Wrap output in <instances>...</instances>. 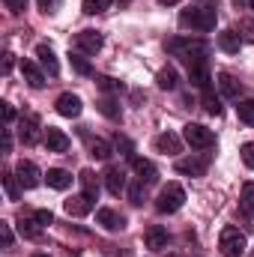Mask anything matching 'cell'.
Instances as JSON below:
<instances>
[{
    "instance_id": "1",
    "label": "cell",
    "mask_w": 254,
    "mask_h": 257,
    "mask_svg": "<svg viewBox=\"0 0 254 257\" xmlns=\"http://www.w3.org/2000/svg\"><path fill=\"white\" fill-rule=\"evenodd\" d=\"M168 51H171L177 60H183L186 66H194V63H200V60H206L209 45L200 42V39H171V42H168Z\"/></svg>"
},
{
    "instance_id": "2",
    "label": "cell",
    "mask_w": 254,
    "mask_h": 257,
    "mask_svg": "<svg viewBox=\"0 0 254 257\" xmlns=\"http://www.w3.org/2000/svg\"><path fill=\"white\" fill-rule=\"evenodd\" d=\"M180 27L186 30H197V33H206L215 27V9L209 6H189L180 12Z\"/></svg>"
},
{
    "instance_id": "3",
    "label": "cell",
    "mask_w": 254,
    "mask_h": 257,
    "mask_svg": "<svg viewBox=\"0 0 254 257\" xmlns=\"http://www.w3.org/2000/svg\"><path fill=\"white\" fill-rule=\"evenodd\" d=\"M183 203H186V192H183L180 183H168V186L159 192V197H156V209H159L162 215H171V212L183 209Z\"/></svg>"
},
{
    "instance_id": "4",
    "label": "cell",
    "mask_w": 254,
    "mask_h": 257,
    "mask_svg": "<svg viewBox=\"0 0 254 257\" xmlns=\"http://www.w3.org/2000/svg\"><path fill=\"white\" fill-rule=\"evenodd\" d=\"M218 248L224 257H242L245 254V233L239 227H224L218 236Z\"/></svg>"
},
{
    "instance_id": "5",
    "label": "cell",
    "mask_w": 254,
    "mask_h": 257,
    "mask_svg": "<svg viewBox=\"0 0 254 257\" xmlns=\"http://www.w3.org/2000/svg\"><path fill=\"white\" fill-rule=\"evenodd\" d=\"M183 138H186V144H189L191 150H209V147H215V132L200 126V123L183 126Z\"/></svg>"
},
{
    "instance_id": "6",
    "label": "cell",
    "mask_w": 254,
    "mask_h": 257,
    "mask_svg": "<svg viewBox=\"0 0 254 257\" xmlns=\"http://www.w3.org/2000/svg\"><path fill=\"white\" fill-rule=\"evenodd\" d=\"M102 45H105V39H102V33H96V30H81V33H75V48H78L81 54H99Z\"/></svg>"
},
{
    "instance_id": "7",
    "label": "cell",
    "mask_w": 254,
    "mask_h": 257,
    "mask_svg": "<svg viewBox=\"0 0 254 257\" xmlns=\"http://www.w3.org/2000/svg\"><path fill=\"white\" fill-rule=\"evenodd\" d=\"M39 117L36 114H24L21 120H18V138H21V144H27V147H33L36 141H39Z\"/></svg>"
},
{
    "instance_id": "8",
    "label": "cell",
    "mask_w": 254,
    "mask_h": 257,
    "mask_svg": "<svg viewBox=\"0 0 254 257\" xmlns=\"http://www.w3.org/2000/svg\"><path fill=\"white\" fill-rule=\"evenodd\" d=\"M177 174H186V177H203L206 168H209V159L206 156H189V159H177Z\"/></svg>"
},
{
    "instance_id": "9",
    "label": "cell",
    "mask_w": 254,
    "mask_h": 257,
    "mask_svg": "<svg viewBox=\"0 0 254 257\" xmlns=\"http://www.w3.org/2000/svg\"><path fill=\"white\" fill-rule=\"evenodd\" d=\"M15 177H18L21 189H36L39 180H42V174H39V168H36L33 162H18V165H15Z\"/></svg>"
},
{
    "instance_id": "10",
    "label": "cell",
    "mask_w": 254,
    "mask_h": 257,
    "mask_svg": "<svg viewBox=\"0 0 254 257\" xmlns=\"http://www.w3.org/2000/svg\"><path fill=\"white\" fill-rule=\"evenodd\" d=\"M93 206H96V197H90V194H75V197H69V200L63 203V209L69 212V215H75V218L93 212Z\"/></svg>"
},
{
    "instance_id": "11",
    "label": "cell",
    "mask_w": 254,
    "mask_h": 257,
    "mask_svg": "<svg viewBox=\"0 0 254 257\" xmlns=\"http://www.w3.org/2000/svg\"><path fill=\"white\" fill-rule=\"evenodd\" d=\"M36 60H39V66L51 75V78H57L60 75V63H57V54H54V48L51 45H36Z\"/></svg>"
},
{
    "instance_id": "12",
    "label": "cell",
    "mask_w": 254,
    "mask_h": 257,
    "mask_svg": "<svg viewBox=\"0 0 254 257\" xmlns=\"http://www.w3.org/2000/svg\"><path fill=\"white\" fill-rule=\"evenodd\" d=\"M153 147H156V153H165V156H177V153L183 150V141H180V135H174V132H162V135L153 141Z\"/></svg>"
},
{
    "instance_id": "13",
    "label": "cell",
    "mask_w": 254,
    "mask_h": 257,
    "mask_svg": "<svg viewBox=\"0 0 254 257\" xmlns=\"http://www.w3.org/2000/svg\"><path fill=\"white\" fill-rule=\"evenodd\" d=\"M144 245H147L150 251H162V248L168 245V230H165L162 224H150V227L144 230Z\"/></svg>"
},
{
    "instance_id": "14",
    "label": "cell",
    "mask_w": 254,
    "mask_h": 257,
    "mask_svg": "<svg viewBox=\"0 0 254 257\" xmlns=\"http://www.w3.org/2000/svg\"><path fill=\"white\" fill-rule=\"evenodd\" d=\"M215 84H218V90H221L224 99H239V93H242V84H239L230 72H218Z\"/></svg>"
},
{
    "instance_id": "15",
    "label": "cell",
    "mask_w": 254,
    "mask_h": 257,
    "mask_svg": "<svg viewBox=\"0 0 254 257\" xmlns=\"http://www.w3.org/2000/svg\"><path fill=\"white\" fill-rule=\"evenodd\" d=\"M132 168H135V174H138V183H144V186H153V183L159 180L156 165L147 162V159H132Z\"/></svg>"
},
{
    "instance_id": "16",
    "label": "cell",
    "mask_w": 254,
    "mask_h": 257,
    "mask_svg": "<svg viewBox=\"0 0 254 257\" xmlns=\"http://www.w3.org/2000/svg\"><path fill=\"white\" fill-rule=\"evenodd\" d=\"M42 141H45L48 153H66V150H69V144H72L63 132H60V128H54V126L45 128V138H42Z\"/></svg>"
},
{
    "instance_id": "17",
    "label": "cell",
    "mask_w": 254,
    "mask_h": 257,
    "mask_svg": "<svg viewBox=\"0 0 254 257\" xmlns=\"http://www.w3.org/2000/svg\"><path fill=\"white\" fill-rule=\"evenodd\" d=\"M96 221H99V224H102V227H105V230H114V233H117V230H123V227H126V218H123V215H120V212H114V209H108V206H105V209H99V212H96Z\"/></svg>"
},
{
    "instance_id": "18",
    "label": "cell",
    "mask_w": 254,
    "mask_h": 257,
    "mask_svg": "<svg viewBox=\"0 0 254 257\" xmlns=\"http://www.w3.org/2000/svg\"><path fill=\"white\" fill-rule=\"evenodd\" d=\"M81 99L75 96V93H63V96H57V114L60 117H78L81 114Z\"/></svg>"
},
{
    "instance_id": "19",
    "label": "cell",
    "mask_w": 254,
    "mask_h": 257,
    "mask_svg": "<svg viewBox=\"0 0 254 257\" xmlns=\"http://www.w3.org/2000/svg\"><path fill=\"white\" fill-rule=\"evenodd\" d=\"M105 186H108V192L114 194V197H120V194L126 192V174H123V168H108L105 171Z\"/></svg>"
},
{
    "instance_id": "20",
    "label": "cell",
    "mask_w": 254,
    "mask_h": 257,
    "mask_svg": "<svg viewBox=\"0 0 254 257\" xmlns=\"http://www.w3.org/2000/svg\"><path fill=\"white\" fill-rule=\"evenodd\" d=\"M21 75H24V81H27L33 90L45 87V72H42L39 66L33 63V60H21Z\"/></svg>"
},
{
    "instance_id": "21",
    "label": "cell",
    "mask_w": 254,
    "mask_h": 257,
    "mask_svg": "<svg viewBox=\"0 0 254 257\" xmlns=\"http://www.w3.org/2000/svg\"><path fill=\"white\" fill-rule=\"evenodd\" d=\"M81 135H84V141H87V153H90L93 159H99V162L111 159V144H108V141H102V138H90L87 132H81Z\"/></svg>"
},
{
    "instance_id": "22",
    "label": "cell",
    "mask_w": 254,
    "mask_h": 257,
    "mask_svg": "<svg viewBox=\"0 0 254 257\" xmlns=\"http://www.w3.org/2000/svg\"><path fill=\"white\" fill-rule=\"evenodd\" d=\"M18 233H21L24 239H39V236H42V224H39L30 212H21V218H18Z\"/></svg>"
},
{
    "instance_id": "23",
    "label": "cell",
    "mask_w": 254,
    "mask_h": 257,
    "mask_svg": "<svg viewBox=\"0 0 254 257\" xmlns=\"http://www.w3.org/2000/svg\"><path fill=\"white\" fill-rule=\"evenodd\" d=\"M189 81L194 87H200V90H209V63L200 60V63L189 66Z\"/></svg>"
},
{
    "instance_id": "24",
    "label": "cell",
    "mask_w": 254,
    "mask_h": 257,
    "mask_svg": "<svg viewBox=\"0 0 254 257\" xmlns=\"http://www.w3.org/2000/svg\"><path fill=\"white\" fill-rule=\"evenodd\" d=\"M45 183H48L51 189L63 192V189H69V186H72V174H69V171H63V168H48Z\"/></svg>"
},
{
    "instance_id": "25",
    "label": "cell",
    "mask_w": 254,
    "mask_h": 257,
    "mask_svg": "<svg viewBox=\"0 0 254 257\" xmlns=\"http://www.w3.org/2000/svg\"><path fill=\"white\" fill-rule=\"evenodd\" d=\"M239 45H242V36H239L236 30H221V33H218V48H221L224 54H236Z\"/></svg>"
},
{
    "instance_id": "26",
    "label": "cell",
    "mask_w": 254,
    "mask_h": 257,
    "mask_svg": "<svg viewBox=\"0 0 254 257\" xmlns=\"http://www.w3.org/2000/svg\"><path fill=\"white\" fill-rule=\"evenodd\" d=\"M156 84H159L162 90H177V87H180L177 69H174V66H165V69H159V75H156Z\"/></svg>"
},
{
    "instance_id": "27",
    "label": "cell",
    "mask_w": 254,
    "mask_h": 257,
    "mask_svg": "<svg viewBox=\"0 0 254 257\" xmlns=\"http://www.w3.org/2000/svg\"><path fill=\"white\" fill-rule=\"evenodd\" d=\"M78 180H81V186H84V194H90V197H96V200H99V177H96L90 168H84Z\"/></svg>"
},
{
    "instance_id": "28",
    "label": "cell",
    "mask_w": 254,
    "mask_h": 257,
    "mask_svg": "<svg viewBox=\"0 0 254 257\" xmlns=\"http://www.w3.org/2000/svg\"><path fill=\"white\" fill-rule=\"evenodd\" d=\"M239 209H242L248 218H254V183H245V186H242V194H239Z\"/></svg>"
},
{
    "instance_id": "29",
    "label": "cell",
    "mask_w": 254,
    "mask_h": 257,
    "mask_svg": "<svg viewBox=\"0 0 254 257\" xmlns=\"http://www.w3.org/2000/svg\"><path fill=\"white\" fill-rule=\"evenodd\" d=\"M96 108H99V114H105L108 120H120V117H123V111H120V105H117V102H114L111 96H105V99H99V105H96Z\"/></svg>"
},
{
    "instance_id": "30",
    "label": "cell",
    "mask_w": 254,
    "mask_h": 257,
    "mask_svg": "<svg viewBox=\"0 0 254 257\" xmlns=\"http://www.w3.org/2000/svg\"><path fill=\"white\" fill-rule=\"evenodd\" d=\"M203 111L209 114V117H221V102H218V96L212 93V90H203Z\"/></svg>"
},
{
    "instance_id": "31",
    "label": "cell",
    "mask_w": 254,
    "mask_h": 257,
    "mask_svg": "<svg viewBox=\"0 0 254 257\" xmlns=\"http://www.w3.org/2000/svg\"><path fill=\"white\" fill-rule=\"evenodd\" d=\"M69 66H72V72H78V75H93V66L87 63V57L81 54V51H69Z\"/></svg>"
},
{
    "instance_id": "32",
    "label": "cell",
    "mask_w": 254,
    "mask_h": 257,
    "mask_svg": "<svg viewBox=\"0 0 254 257\" xmlns=\"http://www.w3.org/2000/svg\"><path fill=\"white\" fill-rule=\"evenodd\" d=\"M96 87H99L102 93H117V90H123V84H120L117 78H111V75H96Z\"/></svg>"
},
{
    "instance_id": "33",
    "label": "cell",
    "mask_w": 254,
    "mask_h": 257,
    "mask_svg": "<svg viewBox=\"0 0 254 257\" xmlns=\"http://www.w3.org/2000/svg\"><path fill=\"white\" fill-rule=\"evenodd\" d=\"M236 114H239V120H242V123L254 126V99H245V102H239V105H236Z\"/></svg>"
},
{
    "instance_id": "34",
    "label": "cell",
    "mask_w": 254,
    "mask_h": 257,
    "mask_svg": "<svg viewBox=\"0 0 254 257\" xmlns=\"http://www.w3.org/2000/svg\"><path fill=\"white\" fill-rule=\"evenodd\" d=\"M108 6H111V0H84V3H81V9H84L87 15H102Z\"/></svg>"
},
{
    "instance_id": "35",
    "label": "cell",
    "mask_w": 254,
    "mask_h": 257,
    "mask_svg": "<svg viewBox=\"0 0 254 257\" xmlns=\"http://www.w3.org/2000/svg\"><path fill=\"white\" fill-rule=\"evenodd\" d=\"M233 30L242 36V42H254V21H248V18H239Z\"/></svg>"
},
{
    "instance_id": "36",
    "label": "cell",
    "mask_w": 254,
    "mask_h": 257,
    "mask_svg": "<svg viewBox=\"0 0 254 257\" xmlns=\"http://www.w3.org/2000/svg\"><path fill=\"white\" fill-rule=\"evenodd\" d=\"M18 177L15 174H3V189H6V197L9 200H18Z\"/></svg>"
},
{
    "instance_id": "37",
    "label": "cell",
    "mask_w": 254,
    "mask_h": 257,
    "mask_svg": "<svg viewBox=\"0 0 254 257\" xmlns=\"http://www.w3.org/2000/svg\"><path fill=\"white\" fill-rule=\"evenodd\" d=\"M144 197H147V186H144V183H135V186L129 189V200H132L135 206H141V203H144Z\"/></svg>"
},
{
    "instance_id": "38",
    "label": "cell",
    "mask_w": 254,
    "mask_h": 257,
    "mask_svg": "<svg viewBox=\"0 0 254 257\" xmlns=\"http://www.w3.org/2000/svg\"><path fill=\"white\" fill-rule=\"evenodd\" d=\"M239 156H242V162L254 171V144H242V147H239Z\"/></svg>"
},
{
    "instance_id": "39",
    "label": "cell",
    "mask_w": 254,
    "mask_h": 257,
    "mask_svg": "<svg viewBox=\"0 0 254 257\" xmlns=\"http://www.w3.org/2000/svg\"><path fill=\"white\" fill-rule=\"evenodd\" d=\"M30 215H33V218H36V221H39V224H42V227H45V224H51V221H54V215H51V209H33V212H30Z\"/></svg>"
},
{
    "instance_id": "40",
    "label": "cell",
    "mask_w": 254,
    "mask_h": 257,
    "mask_svg": "<svg viewBox=\"0 0 254 257\" xmlns=\"http://www.w3.org/2000/svg\"><path fill=\"white\" fill-rule=\"evenodd\" d=\"M3 6H6L12 15H21V12L27 9V0H3Z\"/></svg>"
},
{
    "instance_id": "41",
    "label": "cell",
    "mask_w": 254,
    "mask_h": 257,
    "mask_svg": "<svg viewBox=\"0 0 254 257\" xmlns=\"http://www.w3.org/2000/svg\"><path fill=\"white\" fill-rule=\"evenodd\" d=\"M0 236H3V245L9 248V245H12V227H9L6 221H0Z\"/></svg>"
},
{
    "instance_id": "42",
    "label": "cell",
    "mask_w": 254,
    "mask_h": 257,
    "mask_svg": "<svg viewBox=\"0 0 254 257\" xmlns=\"http://www.w3.org/2000/svg\"><path fill=\"white\" fill-rule=\"evenodd\" d=\"M57 3H60V0H39V9H42L45 15H51V12H57Z\"/></svg>"
},
{
    "instance_id": "43",
    "label": "cell",
    "mask_w": 254,
    "mask_h": 257,
    "mask_svg": "<svg viewBox=\"0 0 254 257\" xmlns=\"http://www.w3.org/2000/svg\"><path fill=\"white\" fill-rule=\"evenodd\" d=\"M12 120H15V108H12V105H9V102H3V123H6V126H9V123H12Z\"/></svg>"
},
{
    "instance_id": "44",
    "label": "cell",
    "mask_w": 254,
    "mask_h": 257,
    "mask_svg": "<svg viewBox=\"0 0 254 257\" xmlns=\"http://www.w3.org/2000/svg\"><path fill=\"white\" fill-rule=\"evenodd\" d=\"M15 66V54H3V75H9Z\"/></svg>"
},
{
    "instance_id": "45",
    "label": "cell",
    "mask_w": 254,
    "mask_h": 257,
    "mask_svg": "<svg viewBox=\"0 0 254 257\" xmlns=\"http://www.w3.org/2000/svg\"><path fill=\"white\" fill-rule=\"evenodd\" d=\"M12 150V132H9V126L3 128V153H9Z\"/></svg>"
},
{
    "instance_id": "46",
    "label": "cell",
    "mask_w": 254,
    "mask_h": 257,
    "mask_svg": "<svg viewBox=\"0 0 254 257\" xmlns=\"http://www.w3.org/2000/svg\"><path fill=\"white\" fill-rule=\"evenodd\" d=\"M159 3H165V6H174V3H180V0H159Z\"/></svg>"
},
{
    "instance_id": "47",
    "label": "cell",
    "mask_w": 254,
    "mask_h": 257,
    "mask_svg": "<svg viewBox=\"0 0 254 257\" xmlns=\"http://www.w3.org/2000/svg\"><path fill=\"white\" fill-rule=\"evenodd\" d=\"M33 257H48V254H33Z\"/></svg>"
},
{
    "instance_id": "48",
    "label": "cell",
    "mask_w": 254,
    "mask_h": 257,
    "mask_svg": "<svg viewBox=\"0 0 254 257\" xmlns=\"http://www.w3.org/2000/svg\"><path fill=\"white\" fill-rule=\"evenodd\" d=\"M248 3H251V9H254V0H248Z\"/></svg>"
},
{
    "instance_id": "49",
    "label": "cell",
    "mask_w": 254,
    "mask_h": 257,
    "mask_svg": "<svg viewBox=\"0 0 254 257\" xmlns=\"http://www.w3.org/2000/svg\"><path fill=\"white\" fill-rule=\"evenodd\" d=\"M168 257H180V254H168Z\"/></svg>"
},
{
    "instance_id": "50",
    "label": "cell",
    "mask_w": 254,
    "mask_h": 257,
    "mask_svg": "<svg viewBox=\"0 0 254 257\" xmlns=\"http://www.w3.org/2000/svg\"><path fill=\"white\" fill-rule=\"evenodd\" d=\"M123 3H126V0H123Z\"/></svg>"
}]
</instances>
